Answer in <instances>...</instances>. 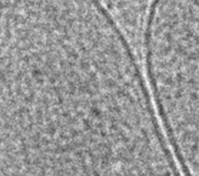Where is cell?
I'll use <instances>...</instances> for the list:
<instances>
[{"label": "cell", "instance_id": "2", "mask_svg": "<svg viewBox=\"0 0 199 176\" xmlns=\"http://www.w3.org/2000/svg\"><path fill=\"white\" fill-rule=\"evenodd\" d=\"M153 98L185 176H199V0H161L146 22Z\"/></svg>", "mask_w": 199, "mask_h": 176}, {"label": "cell", "instance_id": "1", "mask_svg": "<svg viewBox=\"0 0 199 176\" xmlns=\"http://www.w3.org/2000/svg\"><path fill=\"white\" fill-rule=\"evenodd\" d=\"M152 101L137 91L83 84L47 98L20 137L22 176H171Z\"/></svg>", "mask_w": 199, "mask_h": 176}]
</instances>
